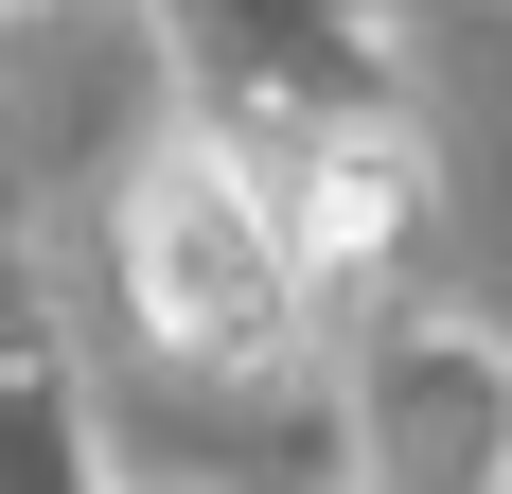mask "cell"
Segmentation results:
<instances>
[{
  "label": "cell",
  "instance_id": "cell-2",
  "mask_svg": "<svg viewBox=\"0 0 512 494\" xmlns=\"http://www.w3.org/2000/svg\"><path fill=\"white\" fill-rule=\"evenodd\" d=\"M407 195H424L407 124H336L318 177H301V212H283V265H354V247H389V230H407Z\"/></svg>",
  "mask_w": 512,
  "mask_h": 494
},
{
  "label": "cell",
  "instance_id": "cell-1",
  "mask_svg": "<svg viewBox=\"0 0 512 494\" xmlns=\"http://www.w3.org/2000/svg\"><path fill=\"white\" fill-rule=\"evenodd\" d=\"M124 283H142V318L177 353H248L265 318H283V212L230 177V159H159L142 195H124Z\"/></svg>",
  "mask_w": 512,
  "mask_h": 494
},
{
  "label": "cell",
  "instance_id": "cell-3",
  "mask_svg": "<svg viewBox=\"0 0 512 494\" xmlns=\"http://www.w3.org/2000/svg\"><path fill=\"white\" fill-rule=\"evenodd\" d=\"M0 18H36V0H0Z\"/></svg>",
  "mask_w": 512,
  "mask_h": 494
}]
</instances>
